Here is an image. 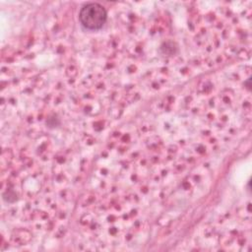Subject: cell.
<instances>
[{"label": "cell", "mask_w": 252, "mask_h": 252, "mask_svg": "<svg viewBox=\"0 0 252 252\" xmlns=\"http://www.w3.org/2000/svg\"><path fill=\"white\" fill-rule=\"evenodd\" d=\"M106 11L98 3H88L82 7L79 13L81 24L88 30L95 31L102 28L106 22Z\"/></svg>", "instance_id": "1"}]
</instances>
